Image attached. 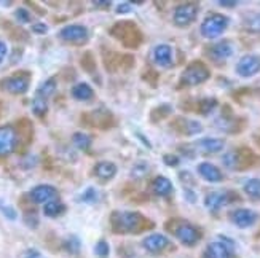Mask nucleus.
Instances as JSON below:
<instances>
[{"instance_id":"obj_1","label":"nucleus","mask_w":260,"mask_h":258,"mask_svg":"<svg viewBox=\"0 0 260 258\" xmlns=\"http://www.w3.org/2000/svg\"><path fill=\"white\" fill-rule=\"evenodd\" d=\"M139 212H114L110 215V225L112 230L118 234H128V233H141L147 228H152L153 223H149Z\"/></svg>"},{"instance_id":"obj_2","label":"nucleus","mask_w":260,"mask_h":258,"mask_svg":"<svg viewBox=\"0 0 260 258\" xmlns=\"http://www.w3.org/2000/svg\"><path fill=\"white\" fill-rule=\"evenodd\" d=\"M110 33L114 35L118 42H121L128 48H138L144 40L141 29L131 21H120L112 27Z\"/></svg>"},{"instance_id":"obj_3","label":"nucleus","mask_w":260,"mask_h":258,"mask_svg":"<svg viewBox=\"0 0 260 258\" xmlns=\"http://www.w3.org/2000/svg\"><path fill=\"white\" fill-rule=\"evenodd\" d=\"M211 72L208 69V65L201 61H193L190 62L184 72L180 73L179 78V86L180 88H191V86H198L201 83H205L209 80Z\"/></svg>"},{"instance_id":"obj_4","label":"nucleus","mask_w":260,"mask_h":258,"mask_svg":"<svg viewBox=\"0 0 260 258\" xmlns=\"http://www.w3.org/2000/svg\"><path fill=\"white\" fill-rule=\"evenodd\" d=\"M222 163L225 167H229L232 171H243V169H247V167H251L255 163V155L252 153V150L246 149V147L235 149V150H230L229 153L223 155Z\"/></svg>"},{"instance_id":"obj_5","label":"nucleus","mask_w":260,"mask_h":258,"mask_svg":"<svg viewBox=\"0 0 260 258\" xmlns=\"http://www.w3.org/2000/svg\"><path fill=\"white\" fill-rule=\"evenodd\" d=\"M229 24H230V19L225 15L209 13L205 19H203L200 32H201V35L205 39L214 40V39H217V37L222 35V33L225 32V29L229 27Z\"/></svg>"},{"instance_id":"obj_6","label":"nucleus","mask_w":260,"mask_h":258,"mask_svg":"<svg viewBox=\"0 0 260 258\" xmlns=\"http://www.w3.org/2000/svg\"><path fill=\"white\" fill-rule=\"evenodd\" d=\"M200 7L198 4H180L174 8L173 13V22L177 27H188L190 24H193L198 18Z\"/></svg>"},{"instance_id":"obj_7","label":"nucleus","mask_w":260,"mask_h":258,"mask_svg":"<svg viewBox=\"0 0 260 258\" xmlns=\"http://www.w3.org/2000/svg\"><path fill=\"white\" fill-rule=\"evenodd\" d=\"M29 82H30L29 73L18 72V73H13L4 78V80L0 82V88L10 94H24L29 89Z\"/></svg>"},{"instance_id":"obj_8","label":"nucleus","mask_w":260,"mask_h":258,"mask_svg":"<svg viewBox=\"0 0 260 258\" xmlns=\"http://www.w3.org/2000/svg\"><path fill=\"white\" fill-rule=\"evenodd\" d=\"M174 236L177 238V241L180 244L187 245V247H193V245H197L201 239V231L195 227L191 225V223L188 222H180L177 223V225L174 227L173 230Z\"/></svg>"},{"instance_id":"obj_9","label":"nucleus","mask_w":260,"mask_h":258,"mask_svg":"<svg viewBox=\"0 0 260 258\" xmlns=\"http://www.w3.org/2000/svg\"><path fill=\"white\" fill-rule=\"evenodd\" d=\"M59 39L72 45H83L89 39V30L82 24H69L59 30Z\"/></svg>"},{"instance_id":"obj_10","label":"nucleus","mask_w":260,"mask_h":258,"mask_svg":"<svg viewBox=\"0 0 260 258\" xmlns=\"http://www.w3.org/2000/svg\"><path fill=\"white\" fill-rule=\"evenodd\" d=\"M233 255V242L227 238H219L206 245L205 258H232Z\"/></svg>"},{"instance_id":"obj_11","label":"nucleus","mask_w":260,"mask_h":258,"mask_svg":"<svg viewBox=\"0 0 260 258\" xmlns=\"http://www.w3.org/2000/svg\"><path fill=\"white\" fill-rule=\"evenodd\" d=\"M260 72V54H246L236 62V73L243 78H251Z\"/></svg>"},{"instance_id":"obj_12","label":"nucleus","mask_w":260,"mask_h":258,"mask_svg":"<svg viewBox=\"0 0 260 258\" xmlns=\"http://www.w3.org/2000/svg\"><path fill=\"white\" fill-rule=\"evenodd\" d=\"M18 132L11 125L0 128V156H7L16 149Z\"/></svg>"},{"instance_id":"obj_13","label":"nucleus","mask_w":260,"mask_h":258,"mask_svg":"<svg viewBox=\"0 0 260 258\" xmlns=\"http://www.w3.org/2000/svg\"><path fill=\"white\" fill-rule=\"evenodd\" d=\"M229 218H230V222L233 223L235 227L244 230V228L252 227L254 223L257 222L258 215L255 214L254 210H251V209L240 207V209H233L230 214H229Z\"/></svg>"},{"instance_id":"obj_14","label":"nucleus","mask_w":260,"mask_h":258,"mask_svg":"<svg viewBox=\"0 0 260 258\" xmlns=\"http://www.w3.org/2000/svg\"><path fill=\"white\" fill-rule=\"evenodd\" d=\"M208 56L214 62H225L233 56V45L229 40H220L212 43L208 48Z\"/></svg>"},{"instance_id":"obj_15","label":"nucleus","mask_w":260,"mask_h":258,"mask_svg":"<svg viewBox=\"0 0 260 258\" xmlns=\"http://www.w3.org/2000/svg\"><path fill=\"white\" fill-rule=\"evenodd\" d=\"M142 245L147 252L150 253H161L165 252L169 245H171V241L168 239V236L161 233H152L149 236H145L142 241Z\"/></svg>"},{"instance_id":"obj_16","label":"nucleus","mask_w":260,"mask_h":258,"mask_svg":"<svg viewBox=\"0 0 260 258\" xmlns=\"http://www.w3.org/2000/svg\"><path fill=\"white\" fill-rule=\"evenodd\" d=\"M58 190L51 185H37L30 190V199L34 201L36 204H47L50 201H54L58 198Z\"/></svg>"},{"instance_id":"obj_17","label":"nucleus","mask_w":260,"mask_h":258,"mask_svg":"<svg viewBox=\"0 0 260 258\" xmlns=\"http://www.w3.org/2000/svg\"><path fill=\"white\" fill-rule=\"evenodd\" d=\"M232 196H235V193H232V192H212V193H208L206 198H205V206L211 212H217L223 206H227L229 203H232V201H233Z\"/></svg>"},{"instance_id":"obj_18","label":"nucleus","mask_w":260,"mask_h":258,"mask_svg":"<svg viewBox=\"0 0 260 258\" xmlns=\"http://www.w3.org/2000/svg\"><path fill=\"white\" fill-rule=\"evenodd\" d=\"M171 128L177 131V134H182V136H195V134H200L203 131V125L200 121L187 118H174Z\"/></svg>"},{"instance_id":"obj_19","label":"nucleus","mask_w":260,"mask_h":258,"mask_svg":"<svg viewBox=\"0 0 260 258\" xmlns=\"http://www.w3.org/2000/svg\"><path fill=\"white\" fill-rule=\"evenodd\" d=\"M152 58H153V62L161 67V69H168V67L173 65V48L169 47V45H156L153 48V53H152Z\"/></svg>"},{"instance_id":"obj_20","label":"nucleus","mask_w":260,"mask_h":258,"mask_svg":"<svg viewBox=\"0 0 260 258\" xmlns=\"http://www.w3.org/2000/svg\"><path fill=\"white\" fill-rule=\"evenodd\" d=\"M195 152H201L206 155H212V153H219L223 150L225 147V140L223 139H217V137H205L198 140L197 143H193Z\"/></svg>"},{"instance_id":"obj_21","label":"nucleus","mask_w":260,"mask_h":258,"mask_svg":"<svg viewBox=\"0 0 260 258\" xmlns=\"http://www.w3.org/2000/svg\"><path fill=\"white\" fill-rule=\"evenodd\" d=\"M198 174L205 178L206 182H211V183H217V182H222L223 180V174L222 171L219 169L217 166H214L212 163H200L198 167H197Z\"/></svg>"},{"instance_id":"obj_22","label":"nucleus","mask_w":260,"mask_h":258,"mask_svg":"<svg viewBox=\"0 0 260 258\" xmlns=\"http://www.w3.org/2000/svg\"><path fill=\"white\" fill-rule=\"evenodd\" d=\"M93 171H94V175L99 178V180L107 182V180H112V178L117 175L118 167L115 163H112V161H101L94 166Z\"/></svg>"},{"instance_id":"obj_23","label":"nucleus","mask_w":260,"mask_h":258,"mask_svg":"<svg viewBox=\"0 0 260 258\" xmlns=\"http://www.w3.org/2000/svg\"><path fill=\"white\" fill-rule=\"evenodd\" d=\"M86 117H91L93 121L89 123L91 126H96V128H110L112 125H114V117H112V114L109 110L106 108H99V110H94L91 112V114H88Z\"/></svg>"},{"instance_id":"obj_24","label":"nucleus","mask_w":260,"mask_h":258,"mask_svg":"<svg viewBox=\"0 0 260 258\" xmlns=\"http://www.w3.org/2000/svg\"><path fill=\"white\" fill-rule=\"evenodd\" d=\"M152 192L156 195V196H169V195H173L174 192V187L171 183V180H169L168 177L165 175H158L155 177L153 180H152Z\"/></svg>"},{"instance_id":"obj_25","label":"nucleus","mask_w":260,"mask_h":258,"mask_svg":"<svg viewBox=\"0 0 260 258\" xmlns=\"http://www.w3.org/2000/svg\"><path fill=\"white\" fill-rule=\"evenodd\" d=\"M72 97L77 100H82V102H86V100H91L94 97V91L93 88L89 86L88 83H77L72 91H71Z\"/></svg>"},{"instance_id":"obj_26","label":"nucleus","mask_w":260,"mask_h":258,"mask_svg":"<svg viewBox=\"0 0 260 258\" xmlns=\"http://www.w3.org/2000/svg\"><path fill=\"white\" fill-rule=\"evenodd\" d=\"M56 88H58V82L56 78H48L47 82H43L39 88H37V93L36 96L42 97V99H50L54 93H56Z\"/></svg>"},{"instance_id":"obj_27","label":"nucleus","mask_w":260,"mask_h":258,"mask_svg":"<svg viewBox=\"0 0 260 258\" xmlns=\"http://www.w3.org/2000/svg\"><path fill=\"white\" fill-rule=\"evenodd\" d=\"M64 212H66V206L62 203H59L58 199L50 201V203H47V204L43 206V214L47 215V217H51V218H56V217L62 215Z\"/></svg>"},{"instance_id":"obj_28","label":"nucleus","mask_w":260,"mask_h":258,"mask_svg":"<svg viewBox=\"0 0 260 258\" xmlns=\"http://www.w3.org/2000/svg\"><path fill=\"white\" fill-rule=\"evenodd\" d=\"M219 102L216 97H205V99H200L197 102V112L201 115H209L211 112H214L217 108Z\"/></svg>"},{"instance_id":"obj_29","label":"nucleus","mask_w":260,"mask_h":258,"mask_svg":"<svg viewBox=\"0 0 260 258\" xmlns=\"http://www.w3.org/2000/svg\"><path fill=\"white\" fill-rule=\"evenodd\" d=\"M244 193L254 201H260V178H249L244 182Z\"/></svg>"},{"instance_id":"obj_30","label":"nucleus","mask_w":260,"mask_h":258,"mask_svg":"<svg viewBox=\"0 0 260 258\" xmlns=\"http://www.w3.org/2000/svg\"><path fill=\"white\" fill-rule=\"evenodd\" d=\"M32 112H34V115H36V117L43 118L45 114L48 112V100L36 96L32 100Z\"/></svg>"},{"instance_id":"obj_31","label":"nucleus","mask_w":260,"mask_h":258,"mask_svg":"<svg viewBox=\"0 0 260 258\" xmlns=\"http://www.w3.org/2000/svg\"><path fill=\"white\" fill-rule=\"evenodd\" d=\"M72 143L80 150H88L91 147V137L86 132H75L72 136Z\"/></svg>"},{"instance_id":"obj_32","label":"nucleus","mask_w":260,"mask_h":258,"mask_svg":"<svg viewBox=\"0 0 260 258\" xmlns=\"http://www.w3.org/2000/svg\"><path fill=\"white\" fill-rule=\"evenodd\" d=\"M149 172H150V166L144 161H138L131 169V177L136 178V180H139V178H144Z\"/></svg>"},{"instance_id":"obj_33","label":"nucleus","mask_w":260,"mask_h":258,"mask_svg":"<svg viewBox=\"0 0 260 258\" xmlns=\"http://www.w3.org/2000/svg\"><path fill=\"white\" fill-rule=\"evenodd\" d=\"M171 112H173V108H171V105H169V104L158 105L156 108L152 110V114H150L152 121H160L161 118H165V117H168V115H171Z\"/></svg>"},{"instance_id":"obj_34","label":"nucleus","mask_w":260,"mask_h":258,"mask_svg":"<svg viewBox=\"0 0 260 258\" xmlns=\"http://www.w3.org/2000/svg\"><path fill=\"white\" fill-rule=\"evenodd\" d=\"M244 26L251 30H260V11L258 13H251L247 18H244Z\"/></svg>"},{"instance_id":"obj_35","label":"nucleus","mask_w":260,"mask_h":258,"mask_svg":"<svg viewBox=\"0 0 260 258\" xmlns=\"http://www.w3.org/2000/svg\"><path fill=\"white\" fill-rule=\"evenodd\" d=\"M80 201H83V203H89V204H93V203H98L99 201V193H98V190L96 188H88L83 192Z\"/></svg>"},{"instance_id":"obj_36","label":"nucleus","mask_w":260,"mask_h":258,"mask_svg":"<svg viewBox=\"0 0 260 258\" xmlns=\"http://www.w3.org/2000/svg\"><path fill=\"white\" fill-rule=\"evenodd\" d=\"M64 247H66L67 252L77 253L78 250H80V241H78V238H75V236H71L69 239L64 242Z\"/></svg>"},{"instance_id":"obj_37","label":"nucleus","mask_w":260,"mask_h":258,"mask_svg":"<svg viewBox=\"0 0 260 258\" xmlns=\"http://www.w3.org/2000/svg\"><path fill=\"white\" fill-rule=\"evenodd\" d=\"M82 65L85 67V70L88 72H93L96 69V62H94V58H93V54L91 53H86L83 54V58H82Z\"/></svg>"},{"instance_id":"obj_38","label":"nucleus","mask_w":260,"mask_h":258,"mask_svg":"<svg viewBox=\"0 0 260 258\" xmlns=\"http://www.w3.org/2000/svg\"><path fill=\"white\" fill-rule=\"evenodd\" d=\"M15 16H16V19L21 22V24H26V22H30V19H32V15L29 13V11H27L26 8H18V10L15 11Z\"/></svg>"},{"instance_id":"obj_39","label":"nucleus","mask_w":260,"mask_h":258,"mask_svg":"<svg viewBox=\"0 0 260 258\" xmlns=\"http://www.w3.org/2000/svg\"><path fill=\"white\" fill-rule=\"evenodd\" d=\"M94 252H96L98 256L106 258V256L109 255V252H110V247H109V244H107L106 241H99V242L96 244V247H94Z\"/></svg>"},{"instance_id":"obj_40","label":"nucleus","mask_w":260,"mask_h":258,"mask_svg":"<svg viewBox=\"0 0 260 258\" xmlns=\"http://www.w3.org/2000/svg\"><path fill=\"white\" fill-rule=\"evenodd\" d=\"M0 212H2V214L10 220H16V210L11 206L5 204L4 201H0Z\"/></svg>"},{"instance_id":"obj_41","label":"nucleus","mask_w":260,"mask_h":258,"mask_svg":"<svg viewBox=\"0 0 260 258\" xmlns=\"http://www.w3.org/2000/svg\"><path fill=\"white\" fill-rule=\"evenodd\" d=\"M32 32L34 33H47L48 32V26L47 24H43V22H36V24L32 26Z\"/></svg>"},{"instance_id":"obj_42","label":"nucleus","mask_w":260,"mask_h":258,"mask_svg":"<svg viewBox=\"0 0 260 258\" xmlns=\"http://www.w3.org/2000/svg\"><path fill=\"white\" fill-rule=\"evenodd\" d=\"M165 163L168 164V166H171V167H174V166H177L179 164V156H176V155H165Z\"/></svg>"},{"instance_id":"obj_43","label":"nucleus","mask_w":260,"mask_h":258,"mask_svg":"<svg viewBox=\"0 0 260 258\" xmlns=\"http://www.w3.org/2000/svg\"><path fill=\"white\" fill-rule=\"evenodd\" d=\"M133 8H131V4H120L118 7H117V13L118 15H126V13H129Z\"/></svg>"},{"instance_id":"obj_44","label":"nucleus","mask_w":260,"mask_h":258,"mask_svg":"<svg viewBox=\"0 0 260 258\" xmlns=\"http://www.w3.org/2000/svg\"><path fill=\"white\" fill-rule=\"evenodd\" d=\"M7 45L2 42V40H0V64H2L4 62V59L7 58Z\"/></svg>"},{"instance_id":"obj_45","label":"nucleus","mask_w":260,"mask_h":258,"mask_svg":"<svg viewBox=\"0 0 260 258\" xmlns=\"http://www.w3.org/2000/svg\"><path fill=\"white\" fill-rule=\"evenodd\" d=\"M220 7H227V8H233L235 5H238V2H225V0H220V2H217Z\"/></svg>"},{"instance_id":"obj_46","label":"nucleus","mask_w":260,"mask_h":258,"mask_svg":"<svg viewBox=\"0 0 260 258\" xmlns=\"http://www.w3.org/2000/svg\"><path fill=\"white\" fill-rule=\"evenodd\" d=\"M185 198H187L188 201H191V203H195V201H197L195 193H193V192H190V190H185Z\"/></svg>"},{"instance_id":"obj_47","label":"nucleus","mask_w":260,"mask_h":258,"mask_svg":"<svg viewBox=\"0 0 260 258\" xmlns=\"http://www.w3.org/2000/svg\"><path fill=\"white\" fill-rule=\"evenodd\" d=\"M254 142L258 145V149H260V129L254 134Z\"/></svg>"}]
</instances>
